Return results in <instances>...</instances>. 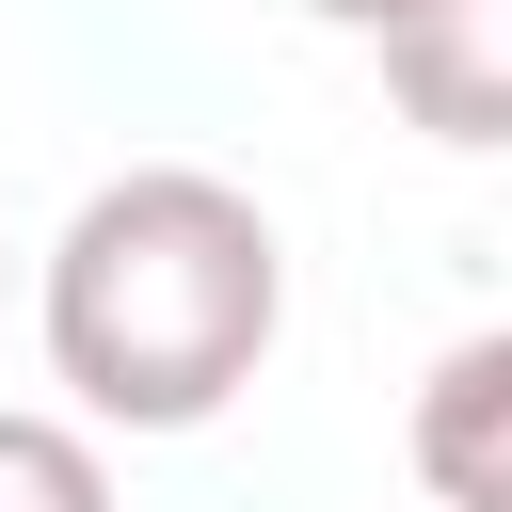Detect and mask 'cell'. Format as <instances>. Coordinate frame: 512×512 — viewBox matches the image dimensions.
<instances>
[{
  "mask_svg": "<svg viewBox=\"0 0 512 512\" xmlns=\"http://www.w3.org/2000/svg\"><path fill=\"white\" fill-rule=\"evenodd\" d=\"M288 336V240L208 160H128L48 240V368L96 432H208Z\"/></svg>",
  "mask_w": 512,
  "mask_h": 512,
  "instance_id": "cell-1",
  "label": "cell"
},
{
  "mask_svg": "<svg viewBox=\"0 0 512 512\" xmlns=\"http://www.w3.org/2000/svg\"><path fill=\"white\" fill-rule=\"evenodd\" d=\"M368 48H384L400 128H432L464 160H512V0H400Z\"/></svg>",
  "mask_w": 512,
  "mask_h": 512,
  "instance_id": "cell-2",
  "label": "cell"
},
{
  "mask_svg": "<svg viewBox=\"0 0 512 512\" xmlns=\"http://www.w3.org/2000/svg\"><path fill=\"white\" fill-rule=\"evenodd\" d=\"M400 448H416V496L432 512H512V320H480V336H448L416 368Z\"/></svg>",
  "mask_w": 512,
  "mask_h": 512,
  "instance_id": "cell-3",
  "label": "cell"
},
{
  "mask_svg": "<svg viewBox=\"0 0 512 512\" xmlns=\"http://www.w3.org/2000/svg\"><path fill=\"white\" fill-rule=\"evenodd\" d=\"M0 512H112L96 416H32V400H0Z\"/></svg>",
  "mask_w": 512,
  "mask_h": 512,
  "instance_id": "cell-4",
  "label": "cell"
},
{
  "mask_svg": "<svg viewBox=\"0 0 512 512\" xmlns=\"http://www.w3.org/2000/svg\"><path fill=\"white\" fill-rule=\"evenodd\" d=\"M304 16H320V32H384L400 0H304Z\"/></svg>",
  "mask_w": 512,
  "mask_h": 512,
  "instance_id": "cell-5",
  "label": "cell"
}]
</instances>
